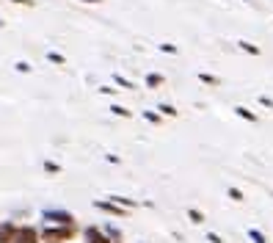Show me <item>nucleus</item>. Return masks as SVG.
I'll use <instances>...</instances> for the list:
<instances>
[{
	"instance_id": "nucleus-1",
	"label": "nucleus",
	"mask_w": 273,
	"mask_h": 243,
	"mask_svg": "<svg viewBox=\"0 0 273 243\" xmlns=\"http://www.w3.org/2000/svg\"><path fill=\"white\" fill-rule=\"evenodd\" d=\"M72 235H75V227H61V224L42 229V241L44 243H66V241H72Z\"/></svg>"
},
{
	"instance_id": "nucleus-2",
	"label": "nucleus",
	"mask_w": 273,
	"mask_h": 243,
	"mask_svg": "<svg viewBox=\"0 0 273 243\" xmlns=\"http://www.w3.org/2000/svg\"><path fill=\"white\" fill-rule=\"evenodd\" d=\"M42 218L50 224H61V227H72V221H75V215L66 213V210H44Z\"/></svg>"
},
{
	"instance_id": "nucleus-3",
	"label": "nucleus",
	"mask_w": 273,
	"mask_h": 243,
	"mask_svg": "<svg viewBox=\"0 0 273 243\" xmlns=\"http://www.w3.org/2000/svg\"><path fill=\"white\" fill-rule=\"evenodd\" d=\"M42 241V235L36 232L33 227H22V229H17V238H14V243H39Z\"/></svg>"
},
{
	"instance_id": "nucleus-4",
	"label": "nucleus",
	"mask_w": 273,
	"mask_h": 243,
	"mask_svg": "<svg viewBox=\"0 0 273 243\" xmlns=\"http://www.w3.org/2000/svg\"><path fill=\"white\" fill-rule=\"evenodd\" d=\"M17 238V227L11 221H3L0 224V243H14Z\"/></svg>"
},
{
	"instance_id": "nucleus-5",
	"label": "nucleus",
	"mask_w": 273,
	"mask_h": 243,
	"mask_svg": "<svg viewBox=\"0 0 273 243\" xmlns=\"http://www.w3.org/2000/svg\"><path fill=\"white\" fill-rule=\"evenodd\" d=\"M83 235H86V241H89V243H111L105 235H102V232H99L97 227H89V229L83 232Z\"/></svg>"
},
{
	"instance_id": "nucleus-6",
	"label": "nucleus",
	"mask_w": 273,
	"mask_h": 243,
	"mask_svg": "<svg viewBox=\"0 0 273 243\" xmlns=\"http://www.w3.org/2000/svg\"><path fill=\"white\" fill-rule=\"evenodd\" d=\"M97 208L108 210V213H113V215H124L127 213V208H121V205H116V202H97Z\"/></svg>"
},
{
	"instance_id": "nucleus-7",
	"label": "nucleus",
	"mask_w": 273,
	"mask_h": 243,
	"mask_svg": "<svg viewBox=\"0 0 273 243\" xmlns=\"http://www.w3.org/2000/svg\"><path fill=\"white\" fill-rule=\"evenodd\" d=\"M235 113H238L240 119H245V122H257V116H254L248 108H243V105H238V108H235Z\"/></svg>"
},
{
	"instance_id": "nucleus-8",
	"label": "nucleus",
	"mask_w": 273,
	"mask_h": 243,
	"mask_svg": "<svg viewBox=\"0 0 273 243\" xmlns=\"http://www.w3.org/2000/svg\"><path fill=\"white\" fill-rule=\"evenodd\" d=\"M111 202H116V205H121V208H135V205H138L135 199H124V196H111Z\"/></svg>"
},
{
	"instance_id": "nucleus-9",
	"label": "nucleus",
	"mask_w": 273,
	"mask_h": 243,
	"mask_svg": "<svg viewBox=\"0 0 273 243\" xmlns=\"http://www.w3.org/2000/svg\"><path fill=\"white\" fill-rule=\"evenodd\" d=\"M147 86H149V89H154V86H163V75H154V72H152V75H147Z\"/></svg>"
},
{
	"instance_id": "nucleus-10",
	"label": "nucleus",
	"mask_w": 273,
	"mask_h": 243,
	"mask_svg": "<svg viewBox=\"0 0 273 243\" xmlns=\"http://www.w3.org/2000/svg\"><path fill=\"white\" fill-rule=\"evenodd\" d=\"M240 44V50H245V53H251V56H259V47L257 44H251V42H238Z\"/></svg>"
},
{
	"instance_id": "nucleus-11",
	"label": "nucleus",
	"mask_w": 273,
	"mask_h": 243,
	"mask_svg": "<svg viewBox=\"0 0 273 243\" xmlns=\"http://www.w3.org/2000/svg\"><path fill=\"white\" fill-rule=\"evenodd\" d=\"M248 238H251L254 243H268V241H265V235H262L259 229H248Z\"/></svg>"
},
{
	"instance_id": "nucleus-12",
	"label": "nucleus",
	"mask_w": 273,
	"mask_h": 243,
	"mask_svg": "<svg viewBox=\"0 0 273 243\" xmlns=\"http://www.w3.org/2000/svg\"><path fill=\"white\" fill-rule=\"evenodd\" d=\"M157 111H160L163 116H177V108H174V105H166V103H163L160 108H157Z\"/></svg>"
},
{
	"instance_id": "nucleus-13",
	"label": "nucleus",
	"mask_w": 273,
	"mask_h": 243,
	"mask_svg": "<svg viewBox=\"0 0 273 243\" xmlns=\"http://www.w3.org/2000/svg\"><path fill=\"white\" fill-rule=\"evenodd\" d=\"M199 80H202V83H210V86H218V77L215 75H207V72H202V75H199Z\"/></svg>"
},
{
	"instance_id": "nucleus-14",
	"label": "nucleus",
	"mask_w": 273,
	"mask_h": 243,
	"mask_svg": "<svg viewBox=\"0 0 273 243\" xmlns=\"http://www.w3.org/2000/svg\"><path fill=\"white\" fill-rule=\"evenodd\" d=\"M111 113H116V116H130V111L121 108V105H111Z\"/></svg>"
},
{
	"instance_id": "nucleus-15",
	"label": "nucleus",
	"mask_w": 273,
	"mask_h": 243,
	"mask_svg": "<svg viewBox=\"0 0 273 243\" xmlns=\"http://www.w3.org/2000/svg\"><path fill=\"white\" fill-rule=\"evenodd\" d=\"M188 215H190V221H193V224H202L204 221V215L199 213V210H188Z\"/></svg>"
},
{
	"instance_id": "nucleus-16",
	"label": "nucleus",
	"mask_w": 273,
	"mask_h": 243,
	"mask_svg": "<svg viewBox=\"0 0 273 243\" xmlns=\"http://www.w3.org/2000/svg\"><path fill=\"white\" fill-rule=\"evenodd\" d=\"M113 80H116V83H119V86H124V89H135V86L130 83L127 77H121V75H116V77H113Z\"/></svg>"
},
{
	"instance_id": "nucleus-17",
	"label": "nucleus",
	"mask_w": 273,
	"mask_h": 243,
	"mask_svg": "<svg viewBox=\"0 0 273 243\" xmlns=\"http://www.w3.org/2000/svg\"><path fill=\"white\" fill-rule=\"evenodd\" d=\"M47 58H50L53 64H66V58H63V56H58V53H47Z\"/></svg>"
},
{
	"instance_id": "nucleus-18",
	"label": "nucleus",
	"mask_w": 273,
	"mask_h": 243,
	"mask_svg": "<svg viewBox=\"0 0 273 243\" xmlns=\"http://www.w3.org/2000/svg\"><path fill=\"white\" fill-rule=\"evenodd\" d=\"M14 69H17V72H30V64H25V61H17V64H14Z\"/></svg>"
},
{
	"instance_id": "nucleus-19",
	"label": "nucleus",
	"mask_w": 273,
	"mask_h": 243,
	"mask_svg": "<svg viewBox=\"0 0 273 243\" xmlns=\"http://www.w3.org/2000/svg\"><path fill=\"white\" fill-rule=\"evenodd\" d=\"M229 196H232L235 202H243V194H240L238 188H229Z\"/></svg>"
},
{
	"instance_id": "nucleus-20",
	"label": "nucleus",
	"mask_w": 273,
	"mask_h": 243,
	"mask_svg": "<svg viewBox=\"0 0 273 243\" xmlns=\"http://www.w3.org/2000/svg\"><path fill=\"white\" fill-rule=\"evenodd\" d=\"M144 116H147L149 122H154V125H157V122H160V116H157V113H152V111H147V113H144Z\"/></svg>"
},
{
	"instance_id": "nucleus-21",
	"label": "nucleus",
	"mask_w": 273,
	"mask_h": 243,
	"mask_svg": "<svg viewBox=\"0 0 273 243\" xmlns=\"http://www.w3.org/2000/svg\"><path fill=\"white\" fill-rule=\"evenodd\" d=\"M163 53H177V44H160Z\"/></svg>"
},
{
	"instance_id": "nucleus-22",
	"label": "nucleus",
	"mask_w": 273,
	"mask_h": 243,
	"mask_svg": "<svg viewBox=\"0 0 273 243\" xmlns=\"http://www.w3.org/2000/svg\"><path fill=\"white\" fill-rule=\"evenodd\" d=\"M11 3H22V6H36V0H11Z\"/></svg>"
},
{
	"instance_id": "nucleus-23",
	"label": "nucleus",
	"mask_w": 273,
	"mask_h": 243,
	"mask_svg": "<svg viewBox=\"0 0 273 243\" xmlns=\"http://www.w3.org/2000/svg\"><path fill=\"white\" fill-rule=\"evenodd\" d=\"M83 3H102V0H83Z\"/></svg>"
},
{
	"instance_id": "nucleus-24",
	"label": "nucleus",
	"mask_w": 273,
	"mask_h": 243,
	"mask_svg": "<svg viewBox=\"0 0 273 243\" xmlns=\"http://www.w3.org/2000/svg\"><path fill=\"white\" fill-rule=\"evenodd\" d=\"M0 28H3V20H0Z\"/></svg>"
}]
</instances>
